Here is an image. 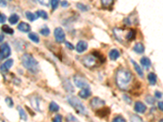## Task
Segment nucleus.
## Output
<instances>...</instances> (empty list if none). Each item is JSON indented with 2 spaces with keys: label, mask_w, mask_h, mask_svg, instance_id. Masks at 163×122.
I'll use <instances>...</instances> for the list:
<instances>
[{
  "label": "nucleus",
  "mask_w": 163,
  "mask_h": 122,
  "mask_svg": "<svg viewBox=\"0 0 163 122\" xmlns=\"http://www.w3.org/2000/svg\"><path fill=\"white\" fill-rule=\"evenodd\" d=\"M115 81L120 90H129L133 85L134 77L130 70L122 68L117 71Z\"/></svg>",
  "instance_id": "f257e3e1"
},
{
  "label": "nucleus",
  "mask_w": 163,
  "mask_h": 122,
  "mask_svg": "<svg viewBox=\"0 0 163 122\" xmlns=\"http://www.w3.org/2000/svg\"><path fill=\"white\" fill-rule=\"evenodd\" d=\"M21 63L23 64L24 67L32 73H38L39 70L38 61L33 57V55H29V54L23 55V56L21 57Z\"/></svg>",
  "instance_id": "f03ea898"
},
{
  "label": "nucleus",
  "mask_w": 163,
  "mask_h": 122,
  "mask_svg": "<svg viewBox=\"0 0 163 122\" xmlns=\"http://www.w3.org/2000/svg\"><path fill=\"white\" fill-rule=\"evenodd\" d=\"M67 101L79 114H81V115L87 114V110L85 108L84 105L82 103V102L78 98L73 96H70V97H67Z\"/></svg>",
  "instance_id": "7ed1b4c3"
},
{
  "label": "nucleus",
  "mask_w": 163,
  "mask_h": 122,
  "mask_svg": "<svg viewBox=\"0 0 163 122\" xmlns=\"http://www.w3.org/2000/svg\"><path fill=\"white\" fill-rule=\"evenodd\" d=\"M99 60L96 55H84L82 58L81 59L82 64L84 65L85 67L89 68H92L98 67L99 64ZM101 62V61H100Z\"/></svg>",
  "instance_id": "20e7f679"
},
{
  "label": "nucleus",
  "mask_w": 163,
  "mask_h": 122,
  "mask_svg": "<svg viewBox=\"0 0 163 122\" xmlns=\"http://www.w3.org/2000/svg\"><path fill=\"white\" fill-rule=\"evenodd\" d=\"M73 81H74V84L76 85L77 87L82 88V89L89 87V85H88V82L87 81V79L80 75L74 76L73 77Z\"/></svg>",
  "instance_id": "39448f33"
},
{
  "label": "nucleus",
  "mask_w": 163,
  "mask_h": 122,
  "mask_svg": "<svg viewBox=\"0 0 163 122\" xmlns=\"http://www.w3.org/2000/svg\"><path fill=\"white\" fill-rule=\"evenodd\" d=\"M127 33H128V31H127V30H125V29H118V28H116V29H114V36H115L117 38V39L119 40L120 42L127 41Z\"/></svg>",
  "instance_id": "423d86ee"
},
{
  "label": "nucleus",
  "mask_w": 163,
  "mask_h": 122,
  "mask_svg": "<svg viewBox=\"0 0 163 122\" xmlns=\"http://www.w3.org/2000/svg\"><path fill=\"white\" fill-rule=\"evenodd\" d=\"M105 105V100H103V99H99L98 97H95L93 99H91V101H90V107L92 109H100L102 108Z\"/></svg>",
  "instance_id": "0eeeda50"
},
{
  "label": "nucleus",
  "mask_w": 163,
  "mask_h": 122,
  "mask_svg": "<svg viewBox=\"0 0 163 122\" xmlns=\"http://www.w3.org/2000/svg\"><path fill=\"white\" fill-rule=\"evenodd\" d=\"M11 55V48L7 43H3L1 45V51H0V58L3 60L8 57Z\"/></svg>",
  "instance_id": "6e6552de"
},
{
  "label": "nucleus",
  "mask_w": 163,
  "mask_h": 122,
  "mask_svg": "<svg viewBox=\"0 0 163 122\" xmlns=\"http://www.w3.org/2000/svg\"><path fill=\"white\" fill-rule=\"evenodd\" d=\"M30 103H31V106L33 107V108H34L35 110L38 111V112H42V109H41V99L39 97H38L37 95H34L32 97H30Z\"/></svg>",
  "instance_id": "1a4fd4ad"
},
{
  "label": "nucleus",
  "mask_w": 163,
  "mask_h": 122,
  "mask_svg": "<svg viewBox=\"0 0 163 122\" xmlns=\"http://www.w3.org/2000/svg\"><path fill=\"white\" fill-rule=\"evenodd\" d=\"M54 36H55L56 42H64V38H65V33H64V30L61 28H60V27L55 29V30H54Z\"/></svg>",
  "instance_id": "9d476101"
},
{
  "label": "nucleus",
  "mask_w": 163,
  "mask_h": 122,
  "mask_svg": "<svg viewBox=\"0 0 163 122\" xmlns=\"http://www.w3.org/2000/svg\"><path fill=\"white\" fill-rule=\"evenodd\" d=\"M88 47V44L87 42L85 41H79L77 46H76V51L79 53H82L84 52L85 51H87Z\"/></svg>",
  "instance_id": "9b49d317"
},
{
  "label": "nucleus",
  "mask_w": 163,
  "mask_h": 122,
  "mask_svg": "<svg viewBox=\"0 0 163 122\" xmlns=\"http://www.w3.org/2000/svg\"><path fill=\"white\" fill-rule=\"evenodd\" d=\"M146 109H147L146 106L141 102L138 101L135 103V111L138 113H144L146 112Z\"/></svg>",
  "instance_id": "f8f14e48"
},
{
  "label": "nucleus",
  "mask_w": 163,
  "mask_h": 122,
  "mask_svg": "<svg viewBox=\"0 0 163 122\" xmlns=\"http://www.w3.org/2000/svg\"><path fill=\"white\" fill-rule=\"evenodd\" d=\"M17 29L21 31V32L24 33H28L30 31V29H31V27L29 25V24L25 23V22H21L18 25Z\"/></svg>",
  "instance_id": "ddd939ff"
},
{
  "label": "nucleus",
  "mask_w": 163,
  "mask_h": 122,
  "mask_svg": "<svg viewBox=\"0 0 163 122\" xmlns=\"http://www.w3.org/2000/svg\"><path fill=\"white\" fill-rule=\"evenodd\" d=\"M90 94H91V93H90V88L89 87L83 88L79 93V97H81L82 99H87L88 97H90Z\"/></svg>",
  "instance_id": "4468645a"
},
{
  "label": "nucleus",
  "mask_w": 163,
  "mask_h": 122,
  "mask_svg": "<svg viewBox=\"0 0 163 122\" xmlns=\"http://www.w3.org/2000/svg\"><path fill=\"white\" fill-rule=\"evenodd\" d=\"M12 64H13V60H7L5 63L1 65V71L3 73H6L8 71L10 68L12 67Z\"/></svg>",
  "instance_id": "2eb2a0df"
},
{
  "label": "nucleus",
  "mask_w": 163,
  "mask_h": 122,
  "mask_svg": "<svg viewBox=\"0 0 163 122\" xmlns=\"http://www.w3.org/2000/svg\"><path fill=\"white\" fill-rule=\"evenodd\" d=\"M140 63H141V64L143 65V67L144 68H146V69H148V68H149V67L151 66V60H149L148 57H143V58H141V60H140Z\"/></svg>",
  "instance_id": "dca6fc26"
},
{
  "label": "nucleus",
  "mask_w": 163,
  "mask_h": 122,
  "mask_svg": "<svg viewBox=\"0 0 163 122\" xmlns=\"http://www.w3.org/2000/svg\"><path fill=\"white\" fill-rule=\"evenodd\" d=\"M131 63H132V64H133V66H134L135 69V71H136V73H138V75L140 76V77H144V72H143L142 68H140V65L137 64L136 62H135V60H131Z\"/></svg>",
  "instance_id": "f3484780"
},
{
  "label": "nucleus",
  "mask_w": 163,
  "mask_h": 122,
  "mask_svg": "<svg viewBox=\"0 0 163 122\" xmlns=\"http://www.w3.org/2000/svg\"><path fill=\"white\" fill-rule=\"evenodd\" d=\"M108 56L112 60H116L117 59L119 58L120 53L117 49H113L110 51V52L108 54Z\"/></svg>",
  "instance_id": "a211bd4d"
},
{
  "label": "nucleus",
  "mask_w": 163,
  "mask_h": 122,
  "mask_svg": "<svg viewBox=\"0 0 163 122\" xmlns=\"http://www.w3.org/2000/svg\"><path fill=\"white\" fill-rule=\"evenodd\" d=\"M96 114L99 117H105V116H107L109 114V109L108 108H100V109H99V110L96 112Z\"/></svg>",
  "instance_id": "6ab92c4d"
},
{
  "label": "nucleus",
  "mask_w": 163,
  "mask_h": 122,
  "mask_svg": "<svg viewBox=\"0 0 163 122\" xmlns=\"http://www.w3.org/2000/svg\"><path fill=\"white\" fill-rule=\"evenodd\" d=\"M133 50H134V51H135L138 54H142V53L144 52V46L142 43L139 42V43H136L135 45Z\"/></svg>",
  "instance_id": "aec40b11"
},
{
  "label": "nucleus",
  "mask_w": 163,
  "mask_h": 122,
  "mask_svg": "<svg viewBox=\"0 0 163 122\" xmlns=\"http://www.w3.org/2000/svg\"><path fill=\"white\" fill-rule=\"evenodd\" d=\"M148 80H149V82L150 83V85L153 86L157 83V76L154 73H150L148 75Z\"/></svg>",
  "instance_id": "412c9836"
},
{
  "label": "nucleus",
  "mask_w": 163,
  "mask_h": 122,
  "mask_svg": "<svg viewBox=\"0 0 163 122\" xmlns=\"http://www.w3.org/2000/svg\"><path fill=\"white\" fill-rule=\"evenodd\" d=\"M64 87L65 90H67L69 93H73V86L71 85V83H70V81H68V80H65V81H64Z\"/></svg>",
  "instance_id": "4be33fe9"
},
{
  "label": "nucleus",
  "mask_w": 163,
  "mask_h": 122,
  "mask_svg": "<svg viewBox=\"0 0 163 122\" xmlns=\"http://www.w3.org/2000/svg\"><path fill=\"white\" fill-rule=\"evenodd\" d=\"M18 112H19V114H20V119L23 120L25 121H26L27 119H28V116H27V114L25 113V112L23 108H20V107H18Z\"/></svg>",
  "instance_id": "5701e85b"
},
{
  "label": "nucleus",
  "mask_w": 163,
  "mask_h": 122,
  "mask_svg": "<svg viewBox=\"0 0 163 122\" xmlns=\"http://www.w3.org/2000/svg\"><path fill=\"white\" fill-rule=\"evenodd\" d=\"M19 20V16L17 14H12L9 17V22L12 25H16Z\"/></svg>",
  "instance_id": "b1692460"
},
{
  "label": "nucleus",
  "mask_w": 163,
  "mask_h": 122,
  "mask_svg": "<svg viewBox=\"0 0 163 122\" xmlns=\"http://www.w3.org/2000/svg\"><path fill=\"white\" fill-rule=\"evenodd\" d=\"M25 16H26V18L29 21H34L35 20L38 19V16L36 14H34L32 12H25Z\"/></svg>",
  "instance_id": "393cba45"
},
{
  "label": "nucleus",
  "mask_w": 163,
  "mask_h": 122,
  "mask_svg": "<svg viewBox=\"0 0 163 122\" xmlns=\"http://www.w3.org/2000/svg\"><path fill=\"white\" fill-rule=\"evenodd\" d=\"M28 37L31 41H33L35 43H38L39 42V38H38V36L34 33H29V35H28Z\"/></svg>",
  "instance_id": "a878e982"
},
{
  "label": "nucleus",
  "mask_w": 163,
  "mask_h": 122,
  "mask_svg": "<svg viewBox=\"0 0 163 122\" xmlns=\"http://www.w3.org/2000/svg\"><path fill=\"white\" fill-rule=\"evenodd\" d=\"M60 109V107L57 103H55V102H52L49 105V110L52 112H58Z\"/></svg>",
  "instance_id": "bb28decb"
},
{
  "label": "nucleus",
  "mask_w": 163,
  "mask_h": 122,
  "mask_svg": "<svg viewBox=\"0 0 163 122\" xmlns=\"http://www.w3.org/2000/svg\"><path fill=\"white\" fill-rule=\"evenodd\" d=\"M2 31H3L4 33H6L7 34L12 35L14 33V30L12 29V28H10L8 25H4L2 27Z\"/></svg>",
  "instance_id": "cd10ccee"
},
{
  "label": "nucleus",
  "mask_w": 163,
  "mask_h": 122,
  "mask_svg": "<svg viewBox=\"0 0 163 122\" xmlns=\"http://www.w3.org/2000/svg\"><path fill=\"white\" fill-rule=\"evenodd\" d=\"M135 38V32L134 30H132V29L128 30V33H127V41L133 40Z\"/></svg>",
  "instance_id": "c85d7f7f"
},
{
  "label": "nucleus",
  "mask_w": 163,
  "mask_h": 122,
  "mask_svg": "<svg viewBox=\"0 0 163 122\" xmlns=\"http://www.w3.org/2000/svg\"><path fill=\"white\" fill-rule=\"evenodd\" d=\"M36 15L38 16V17L43 18V19H45V20H47V18H48L47 13L45 11H38Z\"/></svg>",
  "instance_id": "c756f323"
},
{
  "label": "nucleus",
  "mask_w": 163,
  "mask_h": 122,
  "mask_svg": "<svg viewBox=\"0 0 163 122\" xmlns=\"http://www.w3.org/2000/svg\"><path fill=\"white\" fill-rule=\"evenodd\" d=\"M130 120H131V122H144L142 118H140V116L137 115H131Z\"/></svg>",
  "instance_id": "7c9ffc66"
},
{
  "label": "nucleus",
  "mask_w": 163,
  "mask_h": 122,
  "mask_svg": "<svg viewBox=\"0 0 163 122\" xmlns=\"http://www.w3.org/2000/svg\"><path fill=\"white\" fill-rule=\"evenodd\" d=\"M101 3L104 7H108L114 3V0H101Z\"/></svg>",
  "instance_id": "2f4dec72"
},
{
  "label": "nucleus",
  "mask_w": 163,
  "mask_h": 122,
  "mask_svg": "<svg viewBox=\"0 0 163 122\" xmlns=\"http://www.w3.org/2000/svg\"><path fill=\"white\" fill-rule=\"evenodd\" d=\"M77 7L79 9V10H81L82 12H87L88 10V7L84 5V4H82V3H77Z\"/></svg>",
  "instance_id": "473e14b6"
},
{
  "label": "nucleus",
  "mask_w": 163,
  "mask_h": 122,
  "mask_svg": "<svg viewBox=\"0 0 163 122\" xmlns=\"http://www.w3.org/2000/svg\"><path fill=\"white\" fill-rule=\"evenodd\" d=\"M40 33L43 36H48L50 33V29L47 27H44L43 29H42L40 30Z\"/></svg>",
  "instance_id": "72a5a7b5"
},
{
  "label": "nucleus",
  "mask_w": 163,
  "mask_h": 122,
  "mask_svg": "<svg viewBox=\"0 0 163 122\" xmlns=\"http://www.w3.org/2000/svg\"><path fill=\"white\" fill-rule=\"evenodd\" d=\"M59 3H60V0H51V4H52V10H55L57 8Z\"/></svg>",
  "instance_id": "f704fd0d"
},
{
  "label": "nucleus",
  "mask_w": 163,
  "mask_h": 122,
  "mask_svg": "<svg viewBox=\"0 0 163 122\" xmlns=\"http://www.w3.org/2000/svg\"><path fill=\"white\" fill-rule=\"evenodd\" d=\"M5 102H6V103L7 104L9 108H12L14 106V103L12 101V99L11 98H9V97H7L6 99H5Z\"/></svg>",
  "instance_id": "c9c22d12"
},
{
  "label": "nucleus",
  "mask_w": 163,
  "mask_h": 122,
  "mask_svg": "<svg viewBox=\"0 0 163 122\" xmlns=\"http://www.w3.org/2000/svg\"><path fill=\"white\" fill-rule=\"evenodd\" d=\"M145 101L149 103V104H153L154 103V99H153V97H152L150 95H148L145 98Z\"/></svg>",
  "instance_id": "e433bc0d"
},
{
  "label": "nucleus",
  "mask_w": 163,
  "mask_h": 122,
  "mask_svg": "<svg viewBox=\"0 0 163 122\" xmlns=\"http://www.w3.org/2000/svg\"><path fill=\"white\" fill-rule=\"evenodd\" d=\"M113 122H126V120L121 116H117L116 117H114L113 120Z\"/></svg>",
  "instance_id": "4c0bfd02"
},
{
  "label": "nucleus",
  "mask_w": 163,
  "mask_h": 122,
  "mask_svg": "<svg viewBox=\"0 0 163 122\" xmlns=\"http://www.w3.org/2000/svg\"><path fill=\"white\" fill-rule=\"evenodd\" d=\"M52 122H62V116L61 115H56L54 117Z\"/></svg>",
  "instance_id": "58836bf2"
},
{
  "label": "nucleus",
  "mask_w": 163,
  "mask_h": 122,
  "mask_svg": "<svg viewBox=\"0 0 163 122\" xmlns=\"http://www.w3.org/2000/svg\"><path fill=\"white\" fill-rule=\"evenodd\" d=\"M38 2L44 6H48L49 4V0H38Z\"/></svg>",
  "instance_id": "ea45409f"
},
{
  "label": "nucleus",
  "mask_w": 163,
  "mask_h": 122,
  "mask_svg": "<svg viewBox=\"0 0 163 122\" xmlns=\"http://www.w3.org/2000/svg\"><path fill=\"white\" fill-rule=\"evenodd\" d=\"M6 21V16L4 14L0 15V23L3 24Z\"/></svg>",
  "instance_id": "a19ab883"
},
{
  "label": "nucleus",
  "mask_w": 163,
  "mask_h": 122,
  "mask_svg": "<svg viewBox=\"0 0 163 122\" xmlns=\"http://www.w3.org/2000/svg\"><path fill=\"white\" fill-rule=\"evenodd\" d=\"M123 99H124V100H125V101L127 103H129V104H130V103H131V102H132L131 101V98H130V97L127 95H123Z\"/></svg>",
  "instance_id": "79ce46f5"
},
{
  "label": "nucleus",
  "mask_w": 163,
  "mask_h": 122,
  "mask_svg": "<svg viewBox=\"0 0 163 122\" xmlns=\"http://www.w3.org/2000/svg\"><path fill=\"white\" fill-rule=\"evenodd\" d=\"M65 46L68 47V48H70V50H73L74 49V47H73L72 44L69 42H65Z\"/></svg>",
  "instance_id": "37998d69"
},
{
  "label": "nucleus",
  "mask_w": 163,
  "mask_h": 122,
  "mask_svg": "<svg viewBox=\"0 0 163 122\" xmlns=\"http://www.w3.org/2000/svg\"><path fill=\"white\" fill-rule=\"evenodd\" d=\"M157 106H158V108H159V110L163 112V102L160 101L158 102V103H157Z\"/></svg>",
  "instance_id": "c03bdc74"
},
{
  "label": "nucleus",
  "mask_w": 163,
  "mask_h": 122,
  "mask_svg": "<svg viewBox=\"0 0 163 122\" xmlns=\"http://www.w3.org/2000/svg\"><path fill=\"white\" fill-rule=\"evenodd\" d=\"M155 96L157 97V99H161V98L162 97V94L161 93V92H159V91H156V92H155Z\"/></svg>",
  "instance_id": "a18cd8bd"
},
{
  "label": "nucleus",
  "mask_w": 163,
  "mask_h": 122,
  "mask_svg": "<svg viewBox=\"0 0 163 122\" xmlns=\"http://www.w3.org/2000/svg\"><path fill=\"white\" fill-rule=\"evenodd\" d=\"M61 6L64 7H68L69 6V3H68L67 1H65V0H64V1H62V2H61Z\"/></svg>",
  "instance_id": "49530a36"
},
{
  "label": "nucleus",
  "mask_w": 163,
  "mask_h": 122,
  "mask_svg": "<svg viewBox=\"0 0 163 122\" xmlns=\"http://www.w3.org/2000/svg\"><path fill=\"white\" fill-rule=\"evenodd\" d=\"M0 1H1V7H6L7 3L5 0H0Z\"/></svg>",
  "instance_id": "de8ad7c7"
},
{
  "label": "nucleus",
  "mask_w": 163,
  "mask_h": 122,
  "mask_svg": "<svg viewBox=\"0 0 163 122\" xmlns=\"http://www.w3.org/2000/svg\"><path fill=\"white\" fill-rule=\"evenodd\" d=\"M3 38H4V36L3 34H1V42H3Z\"/></svg>",
  "instance_id": "09e8293b"
},
{
  "label": "nucleus",
  "mask_w": 163,
  "mask_h": 122,
  "mask_svg": "<svg viewBox=\"0 0 163 122\" xmlns=\"http://www.w3.org/2000/svg\"><path fill=\"white\" fill-rule=\"evenodd\" d=\"M159 122H163V118H162V120H161V121H159Z\"/></svg>",
  "instance_id": "8fccbe9b"
}]
</instances>
